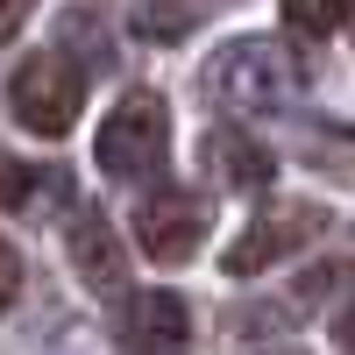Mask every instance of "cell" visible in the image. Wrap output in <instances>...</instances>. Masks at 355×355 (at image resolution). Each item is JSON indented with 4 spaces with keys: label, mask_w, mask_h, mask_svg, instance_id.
I'll use <instances>...</instances> for the list:
<instances>
[{
    "label": "cell",
    "mask_w": 355,
    "mask_h": 355,
    "mask_svg": "<svg viewBox=\"0 0 355 355\" xmlns=\"http://www.w3.org/2000/svg\"><path fill=\"white\" fill-rule=\"evenodd\" d=\"M206 93L234 114H277L299 100V57L270 36H242L206 64Z\"/></svg>",
    "instance_id": "6da1fadb"
},
{
    "label": "cell",
    "mask_w": 355,
    "mask_h": 355,
    "mask_svg": "<svg viewBox=\"0 0 355 355\" xmlns=\"http://www.w3.org/2000/svg\"><path fill=\"white\" fill-rule=\"evenodd\" d=\"M164 150H171V107H164V93H128L100 121V135H93V164L107 178H128V185L157 178Z\"/></svg>",
    "instance_id": "7a4b0ae2"
},
{
    "label": "cell",
    "mask_w": 355,
    "mask_h": 355,
    "mask_svg": "<svg viewBox=\"0 0 355 355\" xmlns=\"http://www.w3.org/2000/svg\"><path fill=\"white\" fill-rule=\"evenodd\" d=\"M8 100H15V114H21V128H36V135H71L78 107H85V71L71 64V57H57V50H36V57L15 71Z\"/></svg>",
    "instance_id": "3957f363"
},
{
    "label": "cell",
    "mask_w": 355,
    "mask_h": 355,
    "mask_svg": "<svg viewBox=\"0 0 355 355\" xmlns=\"http://www.w3.org/2000/svg\"><path fill=\"white\" fill-rule=\"evenodd\" d=\"M206 199L185 192V185H157V192H142L135 206V242L150 263H192L199 242H206Z\"/></svg>",
    "instance_id": "277c9868"
},
{
    "label": "cell",
    "mask_w": 355,
    "mask_h": 355,
    "mask_svg": "<svg viewBox=\"0 0 355 355\" xmlns=\"http://www.w3.org/2000/svg\"><path fill=\"white\" fill-rule=\"evenodd\" d=\"M320 227H327V214H320V206H277V214H256V220L227 242L220 270H227V277H256V270H270L277 256H291L299 242H313Z\"/></svg>",
    "instance_id": "5b68a950"
},
{
    "label": "cell",
    "mask_w": 355,
    "mask_h": 355,
    "mask_svg": "<svg viewBox=\"0 0 355 355\" xmlns=\"http://www.w3.org/2000/svg\"><path fill=\"white\" fill-rule=\"evenodd\" d=\"M192 341V313L178 291H135L121 313V348L128 355H185Z\"/></svg>",
    "instance_id": "8992f818"
},
{
    "label": "cell",
    "mask_w": 355,
    "mask_h": 355,
    "mask_svg": "<svg viewBox=\"0 0 355 355\" xmlns=\"http://www.w3.org/2000/svg\"><path fill=\"white\" fill-rule=\"evenodd\" d=\"M206 164H214V178L227 192H263L277 178V157L263 150L256 135H242V128H214L206 135Z\"/></svg>",
    "instance_id": "52a82bcc"
},
{
    "label": "cell",
    "mask_w": 355,
    "mask_h": 355,
    "mask_svg": "<svg viewBox=\"0 0 355 355\" xmlns=\"http://www.w3.org/2000/svg\"><path fill=\"white\" fill-rule=\"evenodd\" d=\"M71 263L85 270V284H100V291H121V277H128V256H121V242H114L107 214H93V206L71 220Z\"/></svg>",
    "instance_id": "ba28073f"
},
{
    "label": "cell",
    "mask_w": 355,
    "mask_h": 355,
    "mask_svg": "<svg viewBox=\"0 0 355 355\" xmlns=\"http://www.w3.org/2000/svg\"><path fill=\"white\" fill-rule=\"evenodd\" d=\"M341 15H348V0H284V21L299 36H334Z\"/></svg>",
    "instance_id": "9c48e42d"
},
{
    "label": "cell",
    "mask_w": 355,
    "mask_h": 355,
    "mask_svg": "<svg viewBox=\"0 0 355 355\" xmlns=\"http://www.w3.org/2000/svg\"><path fill=\"white\" fill-rule=\"evenodd\" d=\"M142 36H185V8H171V0H157V8H142L135 15Z\"/></svg>",
    "instance_id": "30bf717a"
},
{
    "label": "cell",
    "mask_w": 355,
    "mask_h": 355,
    "mask_svg": "<svg viewBox=\"0 0 355 355\" xmlns=\"http://www.w3.org/2000/svg\"><path fill=\"white\" fill-rule=\"evenodd\" d=\"M0 206H28V171L0 150Z\"/></svg>",
    "instance_id": "8fae6325"
},
{
    "label": "cell",
    "mask_w": 355,
    "mask_h": 355,
    "mask_svg": "<svg viewBox=\"0 0 355 355\" xmlns=\"http://www.w3.org/2000/svg\"><path fill=\"white\" fill-rule=\"evenodd\" d=\"M15 291H21V256H15V242H0V313L15 306Z\"/></svg>",
    "instance_id": "7c38bea8"
},
{
    "label": "cell",
    "mask_w": 355,
    "mask_h": 355,
    "mask_svg": "<svg viewBox=\"0 0 355 355\" xmlns=\"http://www.w3.org/2000/svg\"><path fill=\"white\" fill-rule=\"evenodd\" d=\"M21 21H28V0H0V43H8Z\"/></svg>",
    "instance_id": "4fadbf2b"
},
{
    "label": "cell",
    "mask_w": 355,
    "mask_h": 355,
    "mask_svg": "<svg viewBox=\"0 0 355 355\" xmlns=\"http://www.w3.org/2000/svg\"><path fill=\"white\" fill-rule=\"evenodd\" d=\"M348 15H355V0H348Z\"/></svg>",
    "instance_id": "5bb4252c"
}]
</instances>
